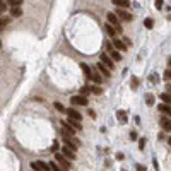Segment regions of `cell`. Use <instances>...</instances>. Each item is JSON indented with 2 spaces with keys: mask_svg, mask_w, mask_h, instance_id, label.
<instances>
[{
  "mask_svg": "<svg viewBox=\"0 0 171 171\" xmlns=\"http://www.w3.org/2000/svg\"><path fill=\"white\" fill-rule=\"evenodd\" d=\"M53 106L57 108V110H58V111H67V110H65V108H64V104H62V103H58V101L55 103Z\"/></svg>",
  "mask_w": 171,
  "mask_h": 171,
  "instance_id": "28",
  "label": "cell"
},
{
  "mask_svg": "<svg viewBox=\"0 0 171 171\" xmlns=\"http://www.w3.org/2000/svg\"><path fill=\"white\" fill-rule=\"evenodd\" d=\"M62 154H64V156H65V157H67L69 161H70V159H72V161L75 159V152H74L72 149H70V147H67V145H65L64 149H62Z\"/></svg>",
  "mask_w": 171,
  "mask_h": 171,
  "instance_id": "11",
  "label": "cell"
},
{
  "mask_svg": "<svg viewBox=\"0 0 171 171\" xmlns=\"http://www.w3.org/2000/svg\"><path fill=\"white\" fill-rule=\"evenodd\" d=\"M7 4H9V5H12V9H16V7H21L22 0H9Z\"/></svg>",
  "mask_w": 171,
  "mask_h": 171,
  "instance_id": "24",
  "label": "cell"
},
{
  "mask_svg": "<svg viewBox=\"0 0 171 171\" xmlns=\"http://www.w3.org/2000/svg\"><path fill=\"white\" fill-rule=\"evenodd\" d=\"M117 118H118V122L120 123H127L128 122V115L125 110H118L117 111Z\"/></svg>",
  "mask_w": 171,
  "mask_h": 171,
  "instance_id": "12",
  "label": "cell"
},
{
  "mask_svg": "<svg viewBox=\"0 0 171 171\" xmlns=\"http://www.w3.org/2000/svg\"><path fill=\"white\" fill-rule=\"evenodd\" d=\"M137 87H139V79H137V77H132V89H137Z\"/></svg>",
  "mask_w": 171,
  "mask_h": 171,
  "instance_id": "27",
  "label": "cell"
},
{
  "mask_svg": "<svg viewBox=\"0 0 171 171\" xmlns=\"http://www.w3.org/2000/svg\"><path fill=\"white\" fill-rule=\"evenodd\" d=\"M166 89H168V94H171V86H169V84L166 86Z\"/></svg>",
  "mask_w": 171,
  "mask_h": 171,
  "instance_id": "40",
  "label": "cell"
},
{
  "mask_svg": "<svg viewBox=\"0 0 171 171\" xmlns=\"http://www.w3.org/2000/svg\"><path fill=\"white\" fill-rule=\"evenodd\" d=\"M50 168H51V171H65L64 168L57 163V161H51V163H50Z\"/></svg>",
  "mask_w": 171,
  "mask_h": 171,
  "instance_id": "20",
  "label": "cell"
},
{
  "mask_svg": "<svg viewBox=\"0 0 171 171\" xmlns=\"http://www.w3.org/2000/svg\"><path fill=\"white\" fill-rule=\"evenodd\" d=\"M11 14H12V17H19V16H22L21 7H16V9H12V11H11Z\"/></svg>",
  "mask_w": 171,
  "mask_h": 171,
  "instance_id": "25",
  "label": "cell"
},
{
  "mask_svg": "<svg viewBox=\"0 0 171 171\" xmlns=\"http://www.w3.org/2000/svg\"><path fill=\"white\" fill-rule=\"evenodd\" d=\"M91 91H92V87H91V86H84V87L80 89V96H86V98H87V94H89Z\"/></svg>",
  "mask_w": 171,
  "mask_h": 171,
  "instance_id": "22",
  "label": "cell"
},
{
  "mask_svg": "<svg viewBox=\"0 0 171 171\" xmlns=\"http://www.w3.org/2000/svg\"><path fill=\"white\" fill-rule=\"evenodd\" d=\"M87 113H89V117H91V118H96V113L92 111V110H89V111H87Z\"/></svg>",
  "mask_w": 171,
  "mask_h": 171,
  "instance_id": "35",
  "label": "cell"
},
{
  "mask_svg": "<svg viewBox=\"0 0 171 171\" xmlns=\"http://www.w3.org/2000/svg\"><path fill=\"white\" fill-rule=\"evenodd\" d=\"M70 103H72L74 106H87V104H89V99L86 96H72L70 98Z\"/></svg>",
  "mask_w": 171,
  "mask_h": 171,
  "instance_id": "3",
  "label": "cell"
},
{
  "mask_svg": "<svg viewBox=\"0 0 171 171\" xmlns=\"http://www.w3.org/2000/svg\"><path fill=\"white\" fill-rule=\"evenodd\" d=\"M80 69L84 70V75L87 77V79H92V69L89 67V65H86V64H80Z\"/></svg>",
  "mask_w": 171,
  "mask_h": 171,
  "instance_id": "14",
  "label": "cell"
},
{
  "mask_svg": "<svg viewBox=\"0 0 171 171\" xmlns=\"http://www.w3.org/2000/svg\"><path fill=\"white\" fill-rule=\"evenodd\" d=\"M144 26L147 27V29H152V27H154V21L149 17V19H145V21H144Z\"/></svg>",
  "mask_w": 171,
  "mask_h": 171,
  "instance_id": "26",
  "label": "cell"
},
{
  "mask_svg": "<svg viewBox=\"0 0 171 171\" xmlns=\"http://www.w3.org/2000/svg\"><path fill=\"white\" fill-rule=\"evenodd\" d=\"M113 4H115L118 9H123V11L130 5V2H128V0H113Z\"/></svg>",
  "mask_w": 171,
  "mask_h": 171,
  "instance_id": "13",
  "label": "cell"
},
{
  "mask_svg": "<svg viewBox=\"0 0 171 171\" xmlns=\"http://www.w3.org/2000/svg\"><path fill=\"white\" fill-rule=\"evenodd\" d=\"M159 111L166 113V115L171 118V106H169V104H164V103H163V104H159Z\"/></svg>",
  "mask_w": 171,
  "mask_h": 171,
  "instance_id": "17",
  "label": "cell"
},
{
  "mask_svg": "<svg viewBox=\"0 0 171 171\" xmlns=\"http://www.w3.org/2000/svg\"><path fill=\"white\" fill-rule=\"evenodd\" d=\"M31 168L34 171H50V169H51L50 164H45L43 161H34V163H31Z\"/></svg>",
  "mask_w": 171,
  "mask_h": 171,
  "instance_id": "5",
  "label": "cell"
},
{
  "mask_svg": "<svg viewBox=\"0 0 171 171\" xmlns=\"http://www.w3.org/2000/svg\"><path fill=\"white\" fill-rule=\"evenodd\" d=\"M92 92H94V94H101L103 89L99 87V86H94V87H92Z\"/></svg>",
  "mask_w": 171,
  "mask_h": 171,
  "instance_id": "29",
  "label": "cell"
},
{
  "mask_svg": "<svg viewBox=\"0 0 171 171\" xmlns=\"http://www.w3.org/2000/svg\"><path fill=\"white\" fill-rule=\"evenodd\" d=\"M51 149H53V151H57V149H58V142H53V145H51Z\"/></svg>",
  "mask_w": 171,
  "mask_h": 171,
  "instance_id": "38",
  "label": "cell"
},
{
  "mask_svg": "<svg viewBox=\"0 0 171 171\" xmlns=\"http://www.w3.org/2000/svg\"><path fill=\"white\" fill-rule=\"evenodd\" d=\"M130 137H132V139H137V134H135V132H134V130H132V132H130Z\"/></svg>",
  "mask_w": 171,
  "mask_h": 171,
  "instance_id": "37",
  "label": "cell"
},
{
  "mask_svg": "<svg viewBox=\"0 0 171 171\" xmlns=\"http://www.w3.org/2000/svg\"><path fill=\"white\" fill-rule=\"evenodd\" d=\"M113 46H115V50H127V45H125V43L123 41H120V39H117V38H115V39H113Z\"/></svg>",
  "mask_w": 171,
  "mask_h": 171,
  "instance_id": "15",
  "label": "cell"
},
{
  "mask_svg": "<svg viewBox=\"0 0 171 171\" xmlns=\"http://www.w3.org/2000/svg\"><path fill=\"white\" fill-rule=\"evenodd\" d=\"M163 4H164L163 0H156V9H163Z\"/></svg>",
  "mask_w": 171,
  "mask_h": 171,
  "instance_id": "31",
  "label": "cell"
},
{
  "mask_svg": "<svg viewBox=\"0 0 171 171\" xmlns=\"http://www.w3.org/2000/svg\"><path fill=\"white\" fill-rule=\"evenodd\" d=\"M65 113H69V118H72V120H77V122H80V120H82L80 113L77 111V110H74V108H69Z\"/></svg>",
  "mask_w": 171,
  "mask_h": 171,
  "instance_id": "9",
  "label": "cell"
},
{
  "mask_svg": "<svg viewBox=\"0 0 171 171\" xmlns=\"http://www.w3.org/2000/svg\"><path fill=\"white\" fill-rule=\"evenodd\" d=\"M144 145H145V139H140L139 140V147L140 149H144Z\"/></svg>",
  "mask_w": 171,
  "mask_h": 171,
  "instance_id": "33",
  "label": "cell"
},
{
  "mask_svg": "<svg viewBox=\"0 0 171 171\" xmlns=\"http://www.w3.org/2000/svg\"><path fill=\"white\" fill-rule=\"evenodd\" d=\"M104 29H106V33H108V34H110V36L113 38V39H115V36L118 34V33H117V29H115V27H113L111 24H106V26H104Z\"/></svg>",
  "mask_w": 171,
  "mask_h": 171,
  "instance_id": "16",
  "label": "cell"
},
{
  "mask_svg": "<svg viewBox=\"0 0 171 171\" xmlns=\"http://www.w3.org/2000/svg\"><path fill=\"white\" fill-rule=\"evenodd\" d=\"M108 24H111V26L117 29V33H122V26H120V21H118L117 14H113V12L108 14Z\"/></svg>",
  "mask_w": 171,
  "mask_h": 171,
  "instance_id": "2",
  "label": "cell"
},
{
  "mask_svg": "<svg viewBox=\"0 0 171 171\" xmlns=\"http://www.w3.org/2000/svg\"><path fill=\"white\" fill-rule=\"evenodd\" d=\"M117 16L120 17L122 21H127V22H130V21H132V14H130V12H127V11H123V9H118Z\"/></svg>",
  "mask_w": 171,
  "mask_h": 171,
  "instance_id": "8",
  "label": "cell"
},
{
  "mask_svg": "<svg viewBox=\"0 0 171 171\" xmlns=\"http://www.w3.org/2000/svg\"><path fill=\"white\" fill-rule=\"evenodd\" d=\"M55 161H57V163H58V164L62 166L65 171H69V169H70V166H72V164H70V161L67 159L64 154H60V152H57V154H55Z\"/></svg>",
  "mask_w": 171,
  "mask_h": 171,
  "instance_id": "1",
  "label": "cell"
},
{
  "mask_svg": "<svg viewBox=\"0 0 171 171\" xmlns=\"http://www.w3.org/2000/svg\"><path fill=\"white\" fill-rule=\"evenodd\" d=\"M161 99H163V103H164V104H169V106H171V94L163 92V94H161Z\"/></svg>",
  "mask_w": 171,
  "mask_h": 171,
  "instance_id": "21",
  "label": "cell"
},
{
  "mask_svg": "<svg viewBox=\"0 0 171 171\" xmlns=\"http://www.w3.org/2000/svg\"><path fill=\"white\" fill-rule=\"evenodd\" d=\"M164 79H166V80H171V69H168V70L164 72Z\"/></svg>",
  "mask_w": 171,
  "mask_h": 171,
  "instance_id": "30",
  "label": "cell"
},
{
  "mask_svg": "<svg viewBox=\"0 0 171 171\" xmlns=\"http://www.w3.org/2000/svg\"><path fill=\"white\" fill-rule=\"evenodd\" d=\"M159 123H161V127H163V130H166V132H171V118L163 117Z\"/></svg>",
  "mask_w": 171,
  "mask_h": 171,
  "instance_id": "10",
  "label": "cell"
},
{
  "mask_svg": "<svg viewBox=\"0 0 171 171\" xmlns=\"http://www.w3.org/2000/svg\"><path fill=\"white\" fill-rule=\"evenodd\" d=\"M96 69H98V72L104 77V79H110V75H111V72H110V69H108L106 65H103L101 62H98V65H96Z\"/></svg>",
  "mask_w": 171,
  "mask_h": 171,
  "instance_id": "7",
  "label": "cell"
},
{
  "mask_svg": "<svg viewBox=\"0 0 171 171\" xmlns=\"http://www.w3.org/2000/svg\"><path fill=\"white\" fill-rule=\"evenodd\" d=\"M106 45V50H108V55L111 57L115 62H118V60H122V55L118 53V50H115V46L113 45H110V43H104Z\"/></svg>",
  "mask_w": 171,
  "mask_h": 171,
  "instance_id": "4",
  "label": "cell"
},
{
  "mask_svg": "<svg viewBox=\"0 0 171 171\" xmlns=\"http://www.w3.org/2000/svg\"><path fill=\"white\" fill-rule=\"evenodd\" d=\"M92 80H94L96 84H101V80H103V75L99 74V72H96V70H92Z\"/></svg>",
  "mask_w": 171,
  "mask_h": 171,
  "instance_id": "19",
  "label": "cell"
},
{
  "mask_svg": "<svg viewBox=\"0 0 171 171\" xmlns=\"http://www.w3.org/2000/svg\"><path fill=\"white\" fill-rule=\"evenodd\" d=\"M67 123H69L70 127L74 128V130H80V122H77V120H72V118H69V120H67Z\"/></svg>",
  "mask_w": 171,
  "mask_h": 171,
  "instance_id": "18",
  "label": "cell"
},
{
  "mask_svg": "<svg viewBox=\"0 0 171 171\" xmlns=\"http://www.w3.org/2000/svg\"><path fill=\"white\" fill-rule=\"evenodd\" d=\"M101 64L106 65L110 70H113V67H115V62H113V58L108 53H101Z\"/></svg>",
  "mask_w": 171,
  "mask_h": 171,
  "instance_id": "6",
  "label": "cell"
},
{
  "mask_svg": "<svg viewBox=\"0 0 171 171\" xmlns=\"http://www.w3.org/2000/svg\"><path fill=\"white\" fill-rule=\"evenodd\" d=\"M145 103H147V106H152V104H154V96H152L151 92L145 94Z\"/></svg>",
  "mask_w": 171,
  "mask_h": 171,
  "instance_id": "23",
  "label": "cell"
},
{
  "mask_svg": "<svg viewBox=\"0 0 171 171\" xmlns=\"http://www.w3.org/2000/svg\"><path fill=\"white\" fill-rule=\"evenodd\" d=\"M135 169H137V171H145V166L144 164H137V166H135Z\"/></svg>",
  "mask_w": 171,
  "mask_h": 171,
  "instance_id": "32",
  "label": "cell"
},
{
  "mask_svg": "<svg viewBox=\"0 0 171 171\" xmlns=\"http://www.w3.org/2000/svg\"><path fill=\"white\" fill-rule=\"evenodd\" d=\"M117 159H118V161L123 159V154H122V152H118V154H117Z\"/></svg>",
  "mask_w": 171,
  "mask_h": 171,
  "instance_id": "39",
  "label": "cell"
},
{
  "mask_svg": "<svg viewBox=\"0 0 171 171\" xmlns=\"http://www.w3.org/2000/svg\"><path fill=\"white\" fill-rule=\"evenodd\" d=\"M169 21H171V16H169Z\"/></svg>",
  "mask_w": 171,
  "mask_h": 171,
  "instance_id": "43",
  "label": "cell"
},
{
  "mask_svg": "<svg viewBox=\"0 0 171 171\" xmlns=\"http://www.w3.org/2000/svg\"><path fill=\"white\" fill-rule=\"evenodd\" d=\"M149 79L152 80V82H157V75H156V74H152V75L149 77Z\"/></svg>",
  "mask_w": 171,
  "mask_h": 171,
  "instance_id": "34",
  "label": "cell"
},
{
  "mask_svg": "<svg viewBox=\"0 0 171 171\" xmlns=\"http://www.w3.org/2000/svg\"><path fill=\"white\" fill-rule=\"evenodd\" d=\"M168 144H169V145H171V137H169V139H168Z\"/></svg>",
  "mask_w": 171,
  "mask_h": 171,
  "instance_id": "41",
  "label": "cell"
},
{
  "mask_svg": "<svg viewBox=\"0 0 171 171\" xmlns=\"http://www.w3.org/2000/svg\"><path fill=\"white\" fill-rule=\"evenodd\" d=\"M169 65H171V57H169Z\"/></svg>",
  "mask_w": 171,
  "mask_h": 171,
  "instance_id": "42",
  "label": "cell"
},
{
  "mask_svg": "<svg viewBox=\"0 0 171 171\" xmlns=\"http://www.w3.org/2000/svg\"><path fill=\"white\" fill-rule=\"evenodd\" d=\"M0 9H2V12L5 11V9H7V2H5V4H4V2H2V5H0Z\"/></svg>",
  "mask_w": 171,
  "mask_h": 171,
  "instance_id": "36",
  "label": "cell"
}]
</instances>
